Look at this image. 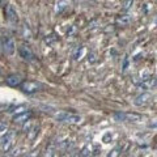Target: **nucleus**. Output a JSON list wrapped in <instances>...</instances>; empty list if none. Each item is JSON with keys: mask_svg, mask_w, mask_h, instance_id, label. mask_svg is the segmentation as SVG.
Listing matches in <instances>:
<instances>
[{"mask_svg": "<svg viewBox=\"0 0 157 157\" xmlns=\"http://www.w3.org/2000/svg\"><path fill=\"white\" fill-rule=\"evenodd\" d=\"M55 41H56L55 36H49V37L45 39V42H46V43H49V45H51V43H52V42H55Z\"/></svg>", "mask_w": 157, "mask_h": 157, "instance_id": "19", "label": "nucleus"}, {"mask_svg": "<svg viewBox=\"0 0 157 157\" xmlns=\"http://www.w3.org/2000/svg\"><path fill=\"white\" fill-rule=\"evenodd\" d=\"M19 52H20V55H21V58H24L25 60H29V62H32V60H34V52L30 50V47L28 46H20V49H19Z\"/></svg>", "mask_w": 157, "mask_h": 157, "instance_id": "9", "label": "nucleus"}, {"mask_svg": "<svg viewBox=\"0 0 157 157\" xmlns=\"http://www.w3.org/2000/svg\"><path fill=\"white\" fill-rule=\"evenodd\" d=\"M55 119L58 122H64V123H78L81 120V117L72 113H58L55 114Z\"/></svg>", "mask_w": 157, "mask_h": 157, "instance_id": "1", "label": "nucleus"}, {"mask_svg": "<svg viewBox=\"0 0 157 157\" xmlns=\"http://www.w3.org/2000/svg\"><path fill=\"white\" fill-rule=\"evenodd\" d=\"M117 23L119 24L120 26H127L131 23V16L130 15H122L117 19Z\"/></svg>", "mask_w": 157, "mask_h": 157, "instance_id": "12", "label": "nucleus"}, {"mask_svg": "<svg viewBox=\"0 0 157 157\" xmlns=\"http://www.w3.org/2000/svg\"><path fill=\"white\" fill-rule=\"evenodd\" d=\"M114 118L119 122H139L141 120L143 117L135 113H115Z\"/></svg>", "mask_w": 157, "mask_h": 157, "instance_id": "2", "label": "nucleus"}, {"mask_svg": "<svg viewBox=\"0 0 157 157\" xmlns=\"http://www.w3.org/2000/svg\"><path fill=\"white\" fill-rule=\"evenodd\" d=\"M2 45H3V51L7 55H13V52L16 50V45H15V41L11 37H8V36L4 37L2 39Z\"/></svg>", "mask_w": 157, "mask_h": 157, "instance_id": "4", "label": "nucleus"}, {"mask_svg": "<svg viewBox=\"0 0 157 157\" xmlns=\"http://www.w3.org/2000/svg\"><path fill=\"white\" fill-rule=\"evenodd\" d=\"M156 84H157V80H156V78L152 77V76H149V77L144 78V80L140 82V84L138 85V88H139V89H143V90H145V89H152V88H155V86H156Z\"/></svg>", "mask_w": 157, "mask_h": 157, "instance_id": "7", "label": "nucleus"}, {"mask_svg": "<svg viewBox=\"0 0 157 157\" xmlns=\"http://www.w3.org/2000/svg\"><path fill=\"white\" fill-rule=\"evenodd\" d=\"M54 156H55V148L54 147L47 148L46 152H45V155H43V157H54Z\"/></svg>", "mask_w": 157, "mask_h": 157, "instance_id": "15", "label": "nucleus"}, {"mask_svg": "<svg viewBox=\"0 0 157 157\" xmlns=\"http://www.w3.org/2000/svg\"><path fill=\"white\" fill-rule=\"evenodd\" d=\"M3 7V0H0V8Z\"/></svg>", "mask_w": 157, "mask_h": 157, "instance_id": "22", "label": "nucleus"}, {"mask_svg": "<svg viewBox=\"0 0 157 157\" xmlns=\"http://www.w3.org/2000/svg\"><path fill=\"white\" fill-rule=\"evenodd\" d=\"M30 117H32V111H23L20 114H16L13 117V122L15 123H24V122H29Z\"/></svg>", "mask_w": 157, "mask_h": 157, "instance_id": "11", "label": "nucleus"}, {"mask_svg": "<svg viewBox=\"0 0 157 157\" xmlns=\"http://www.w3.org/2000/svg\"><path fill=\"white\" fill-rule=\"evenodd\" d=\"M42 88H43V85L39 81H25L24 84H21V89H23V92L24 93H28V94L39 92Z\"/></svg>", "mask_w": 157, "mask_h": 157, "instance_id": "3", "label": "nucleus"}, {"mask_svg": "<svg viewBox=\"0 0 157 157\" xmlns=\"http://www.w3.org/2000/svg\"><path fill=\"white\" fill-rule=\"evenodd\" d=\"M82 54H84V47H80V49H77L76 50V52L73 54V58H75V60H77V59H80V56H82Z\"/></svg>", "mask_w": 157, "mask_h": 157, "instance_id": "16", "label": "nucleus"}, {"mask_svg": "<svg viewBox=\"0 0 157 157\" xmlns=\"http://www.w3.org/2000/svg\"><path fill=\"white\" fill-rule=\"evenodd\" d=\"M3 75V72H2V69H0V76H2Z\"/></svg>", "mask_w": 157, "mask_h": 157, "instance_id": "23", "label": "nucleus"}, {"mask_svg": "<svg viewBox=\"0 0 157 157\" xmlns=\"http://www.w3.org/2000/svg\"><path fill=\"white\" fill-rule=\"evenodd\" d=\"M149 127H157V123H151Z\"/></svg>", "mask_w": 157, "mask_h": 157, "instance_id": "21", "label": "nucleus"}, {"mask_svg": "<svg viewBox=\"0 0 157 157\" xmlns=\"http://www.w3.org/2000/svg\"><path fill=\"white\" fill-rule=\"evenodd\" d=\"M134 4V0H126L124 2V5H123V11H128Z\"/></svg>", "mask_w": 157, "mask_h": 157, "instance_id": "17", "label": "nucleus"}, {"mask_svg": "<svg viewBox=\"0 0 157 157\" xmlns=\"http://www.w3.org/2000/svg\"><path fill=\"white\" fill-rule=\"evenodd\" d=\"M67 2L65 0H59L58 3H56V7H55V12L58 13V15H60V13H63L65 11V8H67Z\"/></svg>", "mask_w": 157, "mask_h": 157, "instance_id": "13", "label": "nucleus"}, {"mask_svg": "<svg viewBox=\"0 0 157 157\" xmlns=\"http://www.w3.org/2000/svg\"><path fill=\"white\" fill-rule=\"evenodd\" d=\"M13 138H15V134L12 131H8L5 132V135L2 138V149L4 152H8L13 145Z\"/></svg>", "mask_w": 157, "mask_h": 157, "instance_id": "5", "label": "nucleus"}, {"mask_svg": "<svg viewBox=\"0 0 157 157\" xmlns=\"http://www.w3.org/2000/svg\"><path fill=\"white\" fill-rule=\"evenodd\" d=\"M151 98H152V96L149 93H141V94H139L136 98L134 99V105L135 106H145V105L151 101Z\"/></svg>", "mask_w": 157, "mask_h": 157, "instance_id": "8", "label": "nucleus"}, {"mask_svg": "<svg viewBox=\"0 0 157 157\" xmlns=\"http://www.w3.org/2000/svg\"><path fill=\"white\" fill-rule=\"evenodd\" d=\"M5 17L11 24H16L19 21V15H17L16 9L13 8V5H7L5 8Z\"/></svg>", "mask_w": 157, "mask_h": 157, "instance_id": "6", "label": "nucleus"}, {"mask_svg": "<svg viewBox=\"0 0 157 157\" xmlns=\"http://www.w3.org/2000/svg\"><path fill=\"white\" fill-rule=\"evenodd\" d=\"M120 152H122V148L120 147H115L114 149H113L110 153L107 155V157H118V156L120 155Z\"/></svg>", "mask_w": 157, "mask_h": 157, "instance_id": "14", "label": "nucleus"}, {"mask_svg": "<svg viewBox=\"0 0 157 157\" xmlns=\"http://www.w3.org/2000/svg\"><path fill=\"white\" fill-rule=\"evenodd\" d=\"M21 81H23V77H21V75H16V73H13V75H9V76L5 78L7 85L12 86V88L21 85Z\"/></svg>", "mask_w": 157, "mask_h": 157, "instance_id": "10", "label": "nucleus"}, {"mask_svg": "<svg viewBox=\"0 0 157 157\" xmlns=\"http://www.w3.org/2000/svg\"><path fill=\"white\" fill-rule=\"evenodd\" d=\"M37 134H38V127H33L32 128V134H29V138L33 140V139L37 136Z\"/></svg>", "mask_w": 157, "mask_h": 157, "instance_id": "18", "label": "nucleus"}, {"mask_svg": "<svg viewBox=\"0 0 157 157\" xmlns=\"http://www.w3.org/2000/svg\"><path fill=\"white\" fill-rule=\"evenodd\" d=\"M38 155H39L38 151H33V152H30V153L26 155L25 157H38Z\"/></svg>", "mask_w": 157, "mask_h": 157, "instance_id": "20", "label": "nucleus"}]
</instances>
